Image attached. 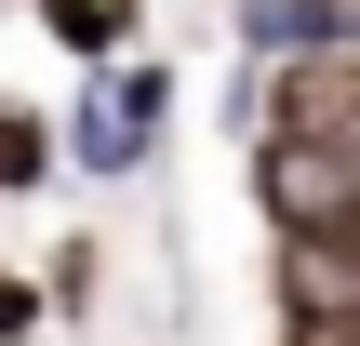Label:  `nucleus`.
I'll use <instances>...</instances> for the list:
<instances>
[{
  "label": "nucleus",
  "instance_id": "nucleus-1",
  "mask_svg": "<svg viewBox=\"0 0 360 346\" xmlns=\"http://www.w3.org/2000/svg\"><path fill=\"white\" fill-rule=\"evenodd\" d=\"M240 133H281V147H334V160H360V53L254 67V80H240Z\"/></svg>",
  "mask_w": 360,
  "mask_h": 346
},
{
  "label": "nucleus",
  "instance_id": "nucleus-2",
  "mask_svg": "<svg viewBox=\"0 0 360 346\" xmlns=\"http://www.w3.org/2000/svg\"><path fill=\"white\" fill-rule=\"evenodd\" d=\"M240 187H254L267 240H347V227H360V160H334V147H281V133H254Z\"/></svg>",
  "mask_w": 360,
  "mask_h": 346
},
{
  "label": "nucleus",
  "instance_id": "nucleus-3",
  "mask_svg": "<svg viewBox=\"0 0 360 346\" xmlns=\"http://www.w3.org/2000/svg\"><path fill=\"white\" fill-rule=\"evenodd\" d=\"M160 120H174V80L120 53V67H94V80H80V107H67V160H80V173H147Z\"/></svg>",
  "mask_w": 360,
  "mask_h": 346
},
{
  "label": "nucleus",
  "instance_id": "nucleus-4",
  "mask_svg": "<svg viewBox=\"0 0 360 346\" xmlns=\"http://www.w3.org/2000/svg\"><path fill=\"white\" fill-rule=\"evenodd\" d=\"M240 53H254V67L360 53V0H240Z\"/></svg>",
  "mask_w": 360,
  "mask_h": 346
},
{
  "label": "nucleus",
  "instance_id": "nucleus-5",
  "mask_svg": "<svg viewBox=\"0 0 360 346\" xmlns=\"http://www.w3.org/2000/svg\"><path fill=\"white\" fill-rule=\"evenodd\" d=\"M134 13H147V0H40V40H53V53H67V67L94 80V67H120Z\"/></svg>",
  "mask_w": 360,
  "mask_h": 346
},
{
  "label": "nucleus",
  "instance_id": "nucleus-6",
  "mask_svg": "<svg viewBox=\"0 0 360 346\" xmlns=\"http://www.w3.org/2000/svg\"><path fill=\"white\" fill-rule=\"evenodd\" d=\"M53 173H67V120H40V107L0 93V200H27V187H53Z\"/></svg>",
  "mask_w": 360,
  "mask_h": 346
},
{
  "label": "nucleus",
  "instance_id": "nucleus-7",
  "mask_svg": "<svg viewBox=\"0 0 360 346\" xmlns=\"http://www.w3.org/2000/svg\"><path fill=\"white\" fill-rule=\"evenodd\" d=\"M40 293H53V320H80V307H94V240H53V267H40Z\"/></svg>",
  "mask_w": 360,
  "mask_h": 346
},
{
  "label": "nucleus",
  "instance_id": "nucleus-8",
  "mask_svg": "<svg viewBox=\"0 0 360 346\" xmlns=\"http://www.w3.org/2000/svg\"><path fill=\"white\" fill-rule=\"evenodd\" d=\"M40 320H53V293L27 267H0V346H40Z\"/></svg>",
  "mask_w": 360,
  "mask_h": 346
},
{
  "label": "nucleus",
  "instance_id": "nucleus-9",
  "mask_svg": "<svg viewBox=\"0 0 360 346\" xmlns=\"http://www.w3.org/2000/svg\"><path fill=\"white\" fill-rule=\"evenodd\" d=\"M294 346H360V320H281Z\"/></svg>",
  "mask_w": 360,
  "mask_h": 346
},
{
  "label": "nucleus",
  "instance_id": "nucleus-10",
  "mask_svg": "<svg viewBox=\"0 0 360 346\" xmlns=\"http://www.w3.org/2000/svg\"><path fill=\"white\" fill-rule=\"evenodd\" d=\"M281 346H294V333H281Z\"/></svg>",
  "mask_w": 360,
  "mask_h": 346
}]
</instances>
